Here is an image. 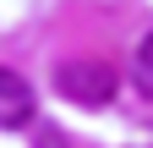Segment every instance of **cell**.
<instances>
[{
    "mask_svg": "<svg viewBox=\"0 0 153 148\" xmlns=\"http://www.w3.org/2000/svg\"><path fill=\"white\" fill-rule=\"evenodd\" d=\"M33 121V88L22 71H11V66H0V126L6 132H16V126H27Z\"/></svg>",
    "mask_w": 153,
    "mask_h": 148,
    "instance_id": "7a4b0ae2",
    "label": "cell"
},
{
    "mask_svg": "<svg viewBox=\"0 0 153 148\" xmlns=\"http://www.w3.org/2000/svg\"><path fill=\"white\" fill-rule=\"evenodd\" d=\"M55 88H60L71 104H109L115 88H120V77H115L109 61H66L55 71Z\"/></svg>",
    "mask_w": 153,
    "mask_h": 148,
    "instance_id": "6da1fadb",
    "label": "cell"
},
{
    "mask_svg": "<svg viewBox=\"0 0 153 148\" xmlns=\"http://www.w3.org/2000/svg\"><path fill=\"white\" fill-rule=\"evenodd\" d=\"M131 82H137V93L153 99V33L137 44V61H131Z\"/></svg>",
    "mask_w": 153,
    "mask_h": 148,
    "instance_id": "3957f363",
    "label": "cell"
}]
</instances>
